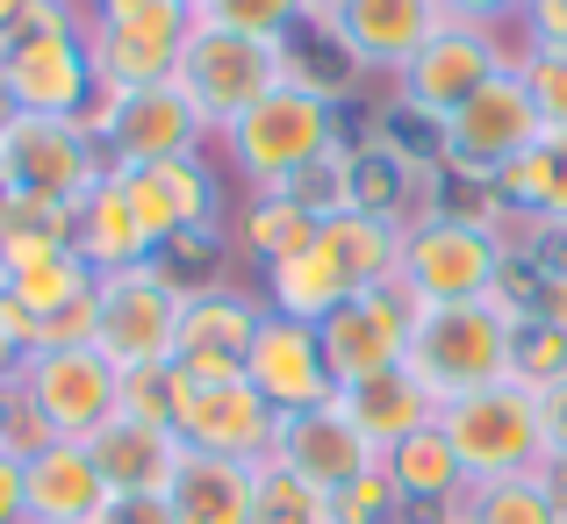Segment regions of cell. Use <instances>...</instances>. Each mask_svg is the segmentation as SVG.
<instances>
[{"instance_id":"83f0119b","label":"cell","mask_w":567,"mask_h":524,"mask_svg":"<svg viewBox=\"0 0 567 524\" xmlns=\"http://www.w3.org/2000/svg\"><path fill=\"white\" fill-rule=\"evenodd\" d=\"M0 295H8V302L22 309V317L37 323V331H43L51 317H65L72 302H86V295H94V266H86L72 245L29 251V259L0 266Z\"/></svg>"},{"instance_id":"603a6c76","label":"cell","mask_w":567,"mask_h":524,"mask_svg":"<svg viewBox=\"0 0 567 524\" xmlns=\"http://www.w3.org/2000/svg\"><path fill=\"white\" fill-rule=\"evenodd\" d=\"M352 295H360V280H352L346 259L323 245V230H317V245H302V251H288V259L259 266V302L274 309V317H295V323L338 317Z\"/></svg>"},{"instance_id":"4dcf8cb0","label":"cell","mask_w":567,"mask_h":524,"mask_svg":"<svg viewBox=\"0 0 567 524\" xmlns=\"http://www.w3.org/2000/svg\"><path fill=\"white\" fill-rule=\"evenodd\" d=\"M323 245L346 259V274L360 280V288H381V280H395L402 223L374 216V208H338V216H323Z\"/></svg>"},{"instance_id":"7bdbcfd3","label":"cell","mask_w":567,"mask_h":524,"mask_svg":"<svg viewBox=\"0 0 567 524\" xmlns=\"http://www.w3.org/2000/svg\"><path fill=\"white\" fill-rule=\"evenodd\" d=\"M445 22H474V29H517L525 0H439Z\"/></svg>"},{"instance_id":"5bb4252c","label":"cell","mask_w":567,"mask_h":524,"mask_svg":"<svg viewBox=\"0 0 567 524\" xmlns=\"http://www.w3.org/2000/svg\"><path fill=\"white\" fill-rule=\"evenodd\" d=\"M266 468L295 474L302 489H317V496H338L346 482H360L367 468H381V453L367 445V431L352 424L346 402H317V410H295L274 424V453H266Z\"/></svg>"},{"instance_id":"cb8c5ba5","label":"cell","mask_w":567,"mask_h":524,"mask_svg":"<svg viewBox=\"0 0 567 524\" xmlns=\"http://www.w3.org/2000/svg\"><path fill=\"white\" fill-rule=\"evenodd\" d=\"M259 489H266V460L187 453L166 496L181 524H259Z\"/></svg>"},{"instance_id":"681fc988","label":"cell","mask_w":567,"mask_h":524,"mask_svg":"<svg viewBox=\"0 0 567 524\" xmlns=\"http://www.w3.org/2000/svg\"><path fill=\"white\" fill-rule=\"evenodd\" d=\"M416 524H467V511H445V517H416Z\"/></svg>"},{"instance_id":"ab89813d","label":"cell","mask_w":567,"mask_h":524,"mask_svg":"<svg viewBox=\"0 0 567 524\" xmlns=\"http://www.w3.org/2000/svg\"><path fill=\"white\" fill-rule=\"evenodd\" d=\"M511 37L517 51H567V0H525Z\"/></svg>"},{"instance_id":"74e56055","label":"cell","mask_w":567,"mask_h":524,"mask_svg":"<svg viewBox=\"0 0 567 524\" xmlns=\"http://www.w3.org/2000/svg\"><path fill=\"white\" fill-rule=\"evenodd\" d=\"M181 367H144V373H123V417H152V424H173L181 410Z\"/></svg>"},{"instance_id":"e575fe53","label":"cell","mask_w":567,"mask_h":524,"mask_svg":"<svg viewBox=\"0 0 567 524\" xmlns=\"http://www.w3.org/2000/svg\"><path fill=\"white\" fill-rule=\"evenodd\" d=\"M331 524H416V517L402 511L388 468H367L360 482H346V489L331 496Z\"/></svg>"},{"instance_id":"9a60e30c","label":"cell","mask_w":567,"mask_h":524,"mask_svg":"<svg viewBox=\"0 0 567 524\" xmlns=\"http://www.w3.org/2000/svg\"><path fill=\"white\" fill-rule=\"evenodd\" d=\"M259 323H266L259 288H194L187 317H181V346H173V367H181L187 381H245Z\"/></svg>"},{"instance_id":"816d5d0a","label":"cell","mask_w":567,"mask_h":524,"mask_svg":"<svg viewBox=\"0 0 567 524\" xmlns=\"http://www.w3.org/2000/svg\"><path fill=\"white\" fill-rule=\"evenodd\" d=\"M181 8H187V14H202V8H208V0H181Z\"/></svg>"},{"instance_id":"ba28073f","label":"cell","mask_w":567,"mask_h":524,"mask_svg":"<svg viewBox=\"0 0 567 524\" xmlns=\"http://www.w3.org/2000/svg\"><path fill=\"white\" fill-rule=\"evenodd\" d=\"M302 72L295 43H266V37H237L223 22H194L181 43V86L194 94V109L208 123H237L251 101H266L274 86H288Z\"/></svg>"},{"instance_id":"8fae6325","label":"cell","mask_w":567,"mask_h":524,"mask_svg":"<svg viewBox=\"0 0 567 524\" xmlns=\"http://www.w3.org/2000/svg\"><path fill=\"white\" fill-rule=\"evenodd\" d=\"M101 173H115L101 158L86 123H43V115H14L0 130V194H29V202L80 208V194Z\"/></svg>"},{"instance_id":"3957f363","label":"cell","mask_w":567,"mask_h":524,"mask_svg":"<svg viewBox=\"0 0 567 524\" xmlns=\"http://www.w3.org/2000/svg\"><path fill=\"white\" fill-rule=\"evenodd\" d=\"M395 280L410 302H474L511 280V237L482 208H424L402 216V259Z\"/></svg>"},{"instance_id":"ee69618b","label":"cell","mask_w":567,"mask_h":524,"mask_svg":"<svg viewBox=\"0 0 567 524\" xmlns=\"http://www.w3.org/2000/svg\"><path fill=\"white\" fill-rule=\"evenodd\" d=\"M94 524H181V517H173V496H109V511Z\"/></svg>"},{"instance_id":"5b68a950","label":"cell","mask_w":567,"mask_h":524,"mask_svg":"<svg viewBox=\"0 0 567 524\" xmlns=\"http://www.w3.org/2000/svg\"><path fill=\"white\" fill-rule=\"evenodd\" d=\"M187 295H194V280H187L173 259L101 274V280H94V346L109 352V367H115V373L173 367Z\"/></svg>"},{"instance_id":"6da1fadb","label":"cell","mask_w":567,"mask_h":524,"mask_svg":"<svg viewBox=\"0 0 567 524\" xmlns=\"http://www.w3.org/2000/svg\"><path fill=\"white\" fill-rule=\"evenodd\" d=\"M525 317H532V302L511 280H503L496 295H474V302H416L410 373L424 381V395L439 402V410L460 402V395H482V388L511 381Z\"/></svg>"},{"instance_id":"7402d4cb","label":"cell","mask_w":567,"mask_h":524,"mask_svg":"<svg viewBox=\"0 0 567 524\" xmlns=\"http://www.w3.org/2000/svg\"><path fill=\"white\" fill-rule=\"evenodd\" d=\"M109 496H166L173 474H181L187 445L173 424H152V417H109V424L86 439Z\"/></svg>"},{"instance_id":"2e32d148","label":"cell","mask_w":567,"mask_h":524,"mask_svg":"<svg viewBox=\"0 0 567 524\" xmlns=\"http://www.w3.org/2000/svg\"><path fill=\"white\" fill-rule=\"evenodd\" d=\"M130 202H137L144 230L158 237V245H194V237H208L223 223V173L208 166L202 152L194 158H158V166H130L123 173Z\"/></svg>"},{"instance_id":"52a82bcc","label":"cell","mask_w":567,"mask_h":524,"mask_svg":"<svg viewBox=\"0 0 567 524\" xmlns=\"http://www.w3.org/2000/svg\"><path fill=\"white\" fill-rule=\"evenodd\" d=\"M439 431L453 439L467 489L482 482H511V474H539L546 468V431H539V388L525 381H496L482 395H460L439 410Z\"/></svg>"},{"instance_id":"d6986e66","label":"cell","mask_w":567,"mask_h":524,"mask_svg":"<svg viewBox=\"0 0 567 524\" xmlns=\"http://www.w3.org/2000/svg\"><path fill=\"white\" fill-rule=\"evenodd\" d=\"M323 29L360 72H395L402 80V65L445 29V14H439V0H338L323 14Z\"/></svg>"},{"instance_id":"277c9868","label":"cell","mask_w":567,"mask_h":524,"mask_svg":"<svg viewBox=\"0 0 567 524\" xmlns=\"http://www.w3.org/2000/svg\"><path fill=\"white\" fill-rule=\"evenodd\" d=\"M0 72H8L14 115H43V123H86L101 101L94 58H86V22L72 0H37L29 22L0 43Z\"/></svg>"},{"instance_id":"7c38bea8","label":"cell","mask_w":567,"mask_h":524,"mask_svg":"<svg viewBox=\"0 0 567 524\" xmlns=\"http://www.w3.org/2000/svg\"><path fill=\"white\" fill-rule=\"evenodd\" d=\"M539 101H532V86H525V72H496V80L482 86V94L467 101L460 115H445L439 123V152H445V166L453 173H467V179H496L503 166H517V158L539 144Z\"/></svg>"},{"instance_id":"44dd1931","label":"cell","mask_w":567,"mask_h":524,"mask_svg":"<svg viewBox=\"0 0 567 524\" xmlns=\"http://www.w3.org/2000/svg\"><path fill=\"white\" fill-rule=\"evenodd\" d=\"M72 251L94 266V280L101 274H123V266L166 259V245L144 230V216H137V202H130L123 173H101L94 187L80 194V208H72Z\"/></svg>"},{"instance_id":"7dc6e473","label":"cell","mask_w":567,"mask_h":524,"mask_svg":"<svg viewBox=\"0 0 567 524\" xmlns=\"http://www.w3.org/2000/svg\"><path fill=\"white\" fill-rule=\"evenodd\" d=\"M8 431H14V381H0V445H8Z\"/></svg>"},{"instance_id":"d6a6232c","label":"cell","mask_w":567,"mask_h":524,"mask_svg":"<svg viewBox=\"0 0 567 524\" xmlns=\"http://www.w3.org/2000/svg\"><path fill=\"white\" fill-rule=\"evenodd\" d=\"M86 29H123V37H173L181 43L194 29V14L181 0H72Z\"/></svg>"},{"instance_id":"ac0fdd59","label":"cell","mask_w":567,"mask_h":524,"mask_svg":"<svg viewBox=\"0 0 567 524\" xmlns=\"http://www.w3.org/2000/svg\"><path fill=\"white\" fill-rule=\"evenodd\" d=\"M274 424L280 417L251 395V381H187L181 410H173V431H181L187 453H216V460H266Z\"/></svg>"},{"instance_id":"e0dca14e","label":"cell","mask_w":567,"mask_h":524,"mask_svg":"<svg viewBox=\"0 0 567 524\" xmlns=\"http://www.w3.org/2000/svg\"><path fill=\"white\" fill-rule=\"evenodd\" d=\"M245 381H251V395H259L274 417L317 410V402H331V395H338V381H331V359H323V338H317V323L274 317V309H266L259 338H251Z\"/></svg>"},{"instance_id":"4316f807","label":"cell","mask_w":567,"mask_h":524,"mask_svg":"<svg viewBox=\"0 0 567 524\" xmlns=\"http://www.w3.org/2000/svg\"><path fill=\"white\" fill-rule=\"evenodd\" d=\"M338 402L352 410V424L367 431V445H374V453L402 445L410 431H424V424H439V402L424 395V381H416L410 367H395V373H374V381L338 388Z\"/></svg>"},{"instance_id":"f907efd6","label":"cell","mask_w":567,"mask_h":524,"mask_svg":"<svg viewBox=\"0 0 567 524\" xmlns=\"http://www.w3.org/2000/svg\"><path fill=\"white\" fill-rule=\"evenodd\" d=\"M554 489H560V496H567V468H554Z\"/></svg>"},{"instance_id":"f5cc1de1","label":"cell","mask_w":567,"mask_h":524,"mask_svg":"<svg viewBox=\"0 0 567 524\" xmlns=\"http://www.w3.org/2000/svg\"><path fill=\"white\" fill-rule=\"evenodd\" d=\"M560 274H567V266H560Z\"/></svg>"},{"instance_id":"f6af8a7d","label":"cell","mask_w":567,"mask_h":524,"mask_svg":"<svg viewBox=\"0 0 567 524\" xmlns=\"http://www.w3.org/2000/svg\"><path fill=\"white\" fill-rule=\"evenodd\" d=\"M0 524H29V511H22V453H14V445H0Z\"/></svg>"},{"instance_id":"d4e9b609","label":"cell","mask_w":567,"mask_h":524,"mask_svg":"<svg viewBox=\"0 0 567 524\" xmlns=\"http://www.w3.org/2000/svg\"><path fill=\"white\" fill-rule=\"evenodd\" d=\"M381 468H388V482H395L402 511L445 517V511H460V503H467V468H460L453 439H445L439 424H424V431H410L402 445H388Z\"/></svg>"},{"instance_id":"f35d334b","label":"cell","mask_w":567,"mask_h":524,"mask_svg":"<svg viewBox=\"0 0 567 524\" xmlns=\"http://www.w3.org/2000/svg\"><path fill=\"white\" fill-rule=\"evenodd\" d=\"M517 72H525L532 101H539V123L546 130H567V51H525V58H517Z\"/></svg>"},{"instance_id":"f1b7e54d","label":"cell","mask_w":567,"mask_h":524,"mask_svg":"<svg viewBox=\"0 0 567 524\" xmlns=\"http://www.w3.org/2000/svg\"><path fill=\"white\" fill-rule=\"evenodd\" d=\"M181 43L173 37H123V29H86V58H94L101 101H123V94H144V86L181 80Z\"/></svg>"},{"instance_id":"c3c4849f","label":"cell","mask_w":567,"mask_h":524,"mask_svg":"<svg viewBox=\"0 0 567 524\" xmlns=\"http://www.w3.org/2000/svg\"><path fill=\"white\" fill-rule=\"evenodd\" d=\"M14 123V94H8V72H0V130Z\"/></svg>"},{"instance_id":"484cf974","label":"cell","mask_w":567,"mask_h":524,"mask_svg":"<svg viewBox=\"0 0 567 524\" xmlns=\"http://www.w3.org/2000/svg\"><path fill=\"white\" fill-rule=\"evenodd\" d=\"M488 187L511 216H532L539 230L567 237V130H539V144L517 166H503Z\"/></svg>"},{"instance_id":"8d00e7d4","label":"cell","mask_w":567,"mask_h":524,"mask_svg":"<svg viewBox=\"0 0 567 524\" xmlns=\"http://www.w3.org/2000/svg\"><path fill=\"white\" fill-rule=\"evenodd\" d=\"M259 524H331V496L302 489L295 474L266 468V489H259Z\"/></svg>"},{"instance_id":"9c48e42d","label":"cell","mask_w":567,"mask_h":524,"mask_svg":"<svg viewBox=\"0 0 567 524\" xmlns=\"http://www.w3.org/2000/svg\"><path fill=\"white\" fill-rule=\"evenodd\" d=\"M517 37L511 29H474V22H445L439 37L424 43V51L402 65V80H395V101L410 115H424L431 130L445 123V115H460L474 94H482L496 72H511L517 65Z\"/></svg>"},{"instance_id":"b9f144b4","label":"cell","mask_w":567,"mask_h":524,"mask_svg":"<svg viewBox=\"0 0 567 524\" xmlns=\"http://www.w3.org/2000/svg\"><path fill=\"white\" fill-rule=\"evenodd\" d=\"M29 346H37V323H29L22 309H14L8 295H0V381H14V373H22Z\"/></svg>"},{"instance_id":"7a4b0ae2","label":"cell","mask_w":567,"mask_h":524,"mask_svg":"<svg viewBox=\"0 0 567 524\" xmlns=\"http://www.w3.org/2000/svg\"><path fill=\"white\" fill-rule=\"evenodd\" d=\"M223 158H230V179L245 194H280L295 187L309 166H323V158L338 152V94L331 86H317L309 72H295L288 86H274L266 101H251L237 123L216 130Z\"/></svg>"},{"instance_id":"60d3db41","label":"cell","mask_w":567,"mask_h":524,"mask_svg":"<svg viewBox=\"0 0 567 524\" xmlns=\"http://www.w3.org/2000/svg\"><path fill=\"white\" fill-rule=\"evenodd\" d=\"M539 431H546V468H567V373L539 388Z\"/></svg>"},{"instance_id":"bcb514c9","label":"cell","mask_w":567,"mask_h":524,"mask_svg":"<svg viewBox=\"0 0 567 524\" xmlns=\"http://www.w3.org/2000/svg\"><path fill=\"white\" fill-rule=\"evenodd\" d=\"M29 8H37V0H0V43H8L14 29L29 22Z\"/></svg>"},{"instance_id":"30bf717a","label":"cell","mask_w":567,"mask_h":524,"mask_svg":"<svg viewBox=\"0 0 567 524\" xmlns=\"http://www.w3.org/2000/svg\"><path fill=\"white\" fill-rule=\"evenodd\" d=\"M86 130H94L101 158H109L115 173L158 166V158H194L208 137H216V123L194 109V94L181 80L144 86V94H123V101H94Z\"/></svg>"},{"instance_id":"ffe728a7","label":"cell","mask_w":567,"mask_h":524,"mask_svg":"<svg viewBox=\"0 0 567 524\" xmlns=\"http://www.w3.org/2000/svg\"><path fill=\"white\" fill-rule=\"evenodd\" d=\"M22 511L29 524H94L109 511L94 453L80 439H43L37 453H22Z\"/></svg>"},{"instance_id":"4fadbf2b","label":"cell","mask_w":567,"mask_h":524,"mask_svg":"<svg viewBox=\"0 0 567 524\" xmlns=\"http://www.w3.org/2000/svg\"><path fill=\"white\" fill-rule=\"evenodd\" d=\"M410 323H416V302L402 280H381V288H360L338 317L317 323L323 338V359H331V381L352 388V381H374V373H395L410 367Z\"/></svg>"},{"instance_id":"f546056e","label":"cell","mask_w":567,"mask_h":524,"mask_svg":"<svg viewBox=\"0 0 567 524\" xmlns=\"http://www.w3.org/2000/svg\"><path fill=\"white\" fill-rule=\"evenodd\" d=\"M317 230H323V216L302 208L288 187L280 194H245V208L230 216V237H237V251H245L251 266H274V259H288V251L317 245Z\"/></svg>"},{"instance_id":"d590c367","label":"cell","mask_w":567,"mask_h":524,"mask_svg":"<svg viewBox=\"0 0 567 524\" xmlns=\"http://www.w3.org/2000/svg\"><path fill=\"white\" fill-rule=\"evenodd\" d=\"M560 373H567V323H554V317H525V331H517V367H511V381L546 388V381H560Z\"/></svg>"},{"instance_id":"8992f818","label":"cell","mask_w":567,"mask_h":524,"mask_svg":"<svg viewBox=\"0 0 567 524\" xmlns=\"http://www.w3.org/2000/svg\"><path fill=\"white\" fill-rule=\"evenodd\" d=\"M14 402L43 439H94L109 417H123V373L101 346H29L14 373Z\"/></svg>"},{"instance_id":"836d02e7","label":"cell","mask_w":567,"mask_h":524,"mask_svg":"<svg viewBox=\"0 0 567 524\" xmlns=\"http://www.w3.org/2000/svg\"><path fill=\"white\" fill-rule=\"evenodd\" d=\"M194 22H223L237 37H266V43H295V29L317 22L309 0H208Z\"/></svg>"},{"instance_id":"1f68e13d","label":"cell","mask_w":567,"mask_h":524,"mask_svg":"<svg viewBox=\"0 0 567 524\" xmlns=\"http://www.w3.org/2000/svg\"><path fill=\"white\" fill-rule=\"evenodd\" d=\"M460 511H467V524H567V496L554 489V468H539V474L467 489Z\"/></svg>"}]
</instances>
